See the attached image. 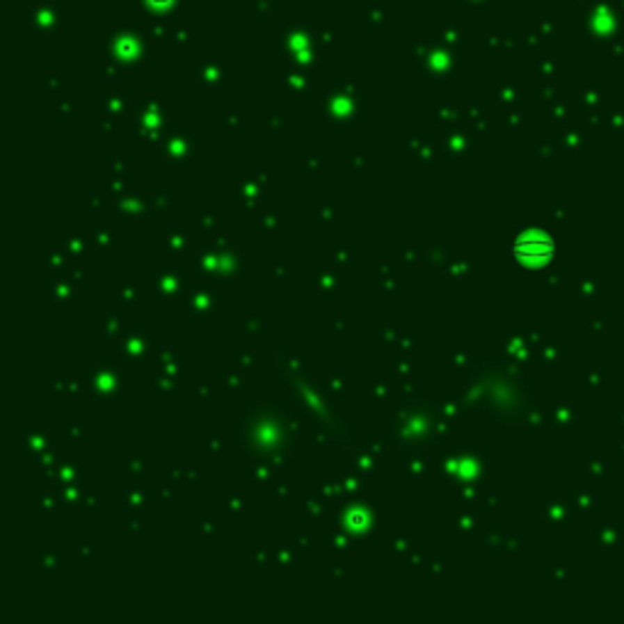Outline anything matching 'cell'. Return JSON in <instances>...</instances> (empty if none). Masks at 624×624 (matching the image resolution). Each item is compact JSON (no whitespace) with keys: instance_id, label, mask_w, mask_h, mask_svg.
I'll return each instance as SVG.
<instances>
[{"instance_id":"cell-1","label":"cell","mask_w":624,"mask_h":624,"mask_svg":"<svg viewBox=\"0 0 624 624\" xmlns=\"http://www.w3.org/2000/svg\"><path fill=\"white\" fill-rule=\"evenodd\" d=\"M512 254H515V259H522L527 264H539V261L551 259L554 239L546 234H522L512 241Z\"/></svg>"}]
</instances>
